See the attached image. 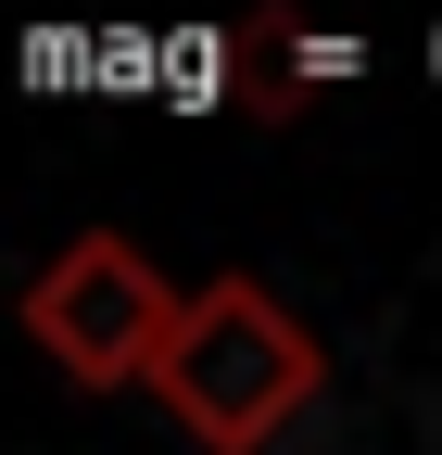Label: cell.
Listing matches in <instances>:
<instances>
[{
	"label": "cell",
	"instance_id": "6da1fadb",
	"mask_svg": "<svg viewBox=\"0 0 442 455\" xmlns=\"http://www.w3.org/2000/svg\"><path fill=\"white\" fill-rule=\"evenodd\" d=\"M316 329L265 291V278H202V291L178 304V341H164V367L152 392L178 405V430L202 455H253V443H279L304 405H316Z\"/></svg>",
	"mask_w": 442,
	"mask_h": 455
},
{
	"label": "cell",
	"instance_id": "7a4b0ae2",
	"mask_svg": "<svg viewBox=\"0 0 442 455\" xmlns=\"http://www.w3.org/2000/svg\"><path fill=\"white\" fill-rule=\"evenodd\" d=\"M178 304H190V291H164L152 253L127 241V228H76V241L26 278V304H13V316H26V341H38V355L64 367L76 392H127V379L164 367Z\"/></svg>",
	"mask_w": 442,
	"mask_h": 455
},
{
	"label": "cell",
	"instance_id": "3957f363",
	"mask_svg": "<svg viewBox=\"0 0 442 455\" xmlns=\"http://www.w3.org/2000/svg\"><path fill=\"white\" fill-rule=\"evenodd\" d=\"M164 101H178V114H202V101H241V38L178 26V38H164Z\"/></svg>",
	"mask_w": 442,
	"mask_h": 455
},
{
	"label": "cell",
	"instance_id": "277c9868",
	"mask_svg": "<svg viewBox=\"0 0 442 455\" xmlns=\"http://www.w3.org/2000/svg\"><path fill=\"white\" fill-rule=\"evenodd\" d=\"M430 76H442V26H430Z\"/></svg>",
	"mask_w": 442,
	"mask_h": 455
}]
</instances>
